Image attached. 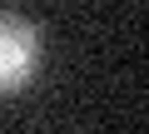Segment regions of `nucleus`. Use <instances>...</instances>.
Instances as JSON below:
<instances>
[{"label":"nucleus","mask_w":149,"mask_h":134,"mask_svg":"<svg viewBox=\"0 0 149 134\" xmlns=\"http://www.w3.org/2000/svg\"><path fill=\"white\" fill-rule=\"evenodd\" d=\"M40 70V30L25 15L0 10V94H20Z\"/></svg>","instance_id":"1"}]
</instances>
